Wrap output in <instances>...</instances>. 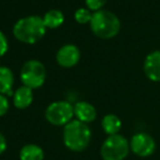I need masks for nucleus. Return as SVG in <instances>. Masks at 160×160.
<instances>
[{
  "label": "nucleus",
  "mask_w": 160,
  "mask_h": 160,
  "mask_svg": "<svg viewBox=\"0 0 160 160\" xmlns=\"http://www.w3.org/2000/svg\"><path fill=\"white\" fill-rule=\"evenodd\" d=\"M12 32L19 42L34 44L45 35L46 27L43 18L38 16H29L17 21Z\"/></svg>",
  "instance_id": "obj_1"
},
{
  "label": "nucleus",
  "mask_w": 160,
  "mask_h": 160,
  "mask_svg": "<svg viewBox=\"0 0 160 160\" xmlns=\"http://www.w3.org/2000/svg\"><path fill=\"white\" fill-rule=\"evenodd\" d=\"M62 139L68 149L72 151H82L89 146L91 129L86 123L72 120L64 126Z\"/></svg>",
  "instance_id": "obj_2"
},
{
  "label": "nucleus",
  "mask_w": 160,
  "mask_h": 160,
  "mask_svg": "<svg viewBox=\"0 0 160 160\" xmlns=\"http://www.w3.org/2000/svg\"><path fill=\"white\" fill-rule=\"evenodd\" d=\"M90 28L96 36L108 40L118 34L121 30V21L113 12L102 9L92 14Z\"/></svg>",
  "instance_id": "obj_3"
},
{
  "label": "nucleus",
  "mask_w": 160,
  "mask_h": 160,
  "mask_svg": "<svg viewBox=\"0 0 160 160\" xmlns=\"http://www.w3.org/2000/svg\"><path fill=\"white\" fill-rule=\"evenodd\" d=\"M129 142L120 134L110 135L100 149L103 160H124L129 152Z\"/></svg>",
  "instance_id": "obj_4"
},
{
  "label": "nucleus",
  "mask_w": 160,
  "mask_h": 160,
  "mask_svg": "<svg viewBox=\"0 0 160 160\" xmlns=\"http://www.w3.org/2000/svg\"><path fill=\"white\" fill-rule=\"evenodd\" d=\"M20 78L23 86L33 89L42 87L46 79L45 66L36 59H30L22 66L20 71Z\"/></svg>",
  "instance_id": "obj_5"
},
{
  "label": "nucleus",
  "mask_w": 160,
  "mask_h": 160,
  "mask_svg": "<svg viewBox=\"0 0 160 160\" xmlns=\"http://www.w3.org/2000/svg\"><path fill=\"white\" fill-rule=\"evenodd\" d=\"M73 107L67 101H56L46 108L45 118L47 122L55 126H65L72 121Z\"/></svg>",
  "instance_id": "obj_6"
},
{
  "label": "nucleus",
  "mask_w": 160,
  "mask_h": 160,
  "mask_svg": "<svg viewBox=\"0 0 160 160\" xmlns=\"http://www.w3.org/2000/svg\"><path fill=\"white\" fill-rule=\"evenodd\" d=\"M132 151L139 157H148L156 149L155 139L146 133H138L132 137L129 142Z\"/></svg>",
  "instance_id": "obj_7"
},
{
  "label": "nucleus",
  "mask_w": 160,
  "mask_h": 160,
  "mask_svg": "<svg viewBox=\"0 0 160 160\" xmlns=\"http://www.w3.org/2000/svg\"><path fill=\"white\" fill-rule=\"evenodd\" d=\"M80 59V51L76 45L66 44L58 49L56 54V62L60 67L70 68L78 64Z\"/></svg>",
  "instance_id": "obj_8"
},
{
  "label": "nucleus",
  "mask_w": 160,
  "mask_h": 160,
  "mask_svg": "<svg viewBox=\"0 0 160 160\" xmlns=\"http://www.w3.org/2000/svg\"><path fill=\"white\" fill-rule=\"evenodd\" d=\"M144 72L151 81H160V51L148 54L144 62Z\"/></svg>",
  "instance_id": "obj_9"
},
{
  "label": "nucleus",
  "mask_w": 160,
  "mask_h": 160,
  "mask_svg": "<svg viewBox=\"0 0 160 160\" xmlns=\"http://www.w3.org/2000/svg\"><path fill=\"white\" fill-rule=\"evenodd\" d=\"M73 113L78 121L86 123V124L93 122L97 118L96 108L86 101H80L76 103L73 107Z\"/></svg>",
  "instance_id": "obj_10"
},
{
  "label": "nucleus",
  "mask_w": 160,
  "mask_h": 160,
  "mask_svg": "<svg viewBox=\"0 0 160 160\" xmlns=\"http://www.w3.org/2000/svg\"><path fill=\"white\" fill-rule=\"evenodd\" d=\"M33 102V90L27 86L18 88L13 94V104L20 110L27 109Z\"/></svg>",
  "instance_id": "obj_11"
},
{
  "label": "nucleus",
  "mask_w": 160,
  "mask_h": 160,
  "mask_svg": "<svg viewBox=\"0 0 160 160\" xmlns=\"http://www.w3.org/2000/svg\"><path fill=\"white\" fill-rule=\"evenodd\" d=\"M14 82V76L11 69L0 66V94H7L13 97L12 87Z\"/></svg>",
  "instance_id": "obj_12"
},
{
  "label": "nucleus",
  "mask_w": 160,
  "mask_h": 160,
  "mask_svg": "<svg viewBox=\"0 0 160 160\" xmlns=\"http://www.w3.org/2000/svg\"><path fill=\"white\" fill-rule=\"evenodd\" d=\"M20 160H43L44 151L35 144H28L23 146L19 153Z\"/></svg>",
  "instance_id": "obj_13"
},
{
  "label": "nucleus",
  "mask_w": 160,
  "mask_h": 160,
  "mask_svg": "<svg viewBox=\"0 0 160 160\" xmlns=\"http://www.w3.org/2000/svg\"><path fill=\"white\" fill-rule=\"evenodd\" d=\"M101 125H102L103 131L110 136L118 134L121 127H122V122H121L120 118L116 116L115 114H107L102 118Z\"/></svg>",
  "instance_id": "obj_14"
},
{
  "label": "nucleus",
  "mask_w": 160,
  "mask_h": 160,
  "mask_svg": "<svg viewBox=\"0 0 160 160\" xmlns=\"http://www.w3.org/2000/svg\"><path fill=\"white\" fill-rule=\"evenodd\" d=\"M43 21L46 29H57L64 23L65 17L60 10L52 9L47 11L43 17Z\"/></svg>",
  "instance_id": "obj_15"
},
{
  "label": "nucleus",
  "mask_w": 160,
  "mask_h": 160,
  "mask_svg": "<svg viewBox=\"0 0 160 160\" xmlns=\"http://www.w3.org/2000/svg\"><path fill=\"white\" fill-rule=\"evenodd\" d=\"M92 18V13L90 12L89 9L86 8H80L75 12V20L80 24H86V23H90Z\"/></svg>",
  "instance_id": "obj_16"
},
{
  "label": "nucleus",
  "mask_w": 160,
  "mask_h": 160,
  "mask_svg": "<svg viewBox=\"0 0 160 160\" xmlns=\"http://www.w3.org/2000/svg\"><path fill=\"white\" fill-rule=\"evenodd\" d=\"M85 1L88 9L92 10L94 12L99 11V10H102L103 6L107 2V0H85Z\"/></svg>",
  "instance_id": "obj_17"
},
{
  "label": "nucleus",
  "mask_w": 160,
  "mask_h": 160,
  "mask_svg": "<svg viewBox=\"0 0 160 160\" xmlns=\"http://www.w3.org/2000/svg\"><path fill=\"white\" fill-rule=\"evenodd\" d=\"M9 48V44H8V40L3 32L0 31V57H2L6 53L8 52Z\"/></svg>",
  "instance_id": "obj_18"
},
{
  "label": "nucleus",
  "mask_w": 160,
  "mask_h": 160,
  "mask_svg": "<svg viewBox=\"0 0 160 160\" xmlns=\"http://www.w3.org/2000/svg\"><path fill=\"white\" fill-rule=\"evenodd\" d=\"M9 110V101L5 94H0V116H3Z\"/></svg>",
  "instance_id": "obj_19"
},
{
  "label": "nucleus",
  "mask_w": 160,
  "mask_h": 160,
  "mask_svg": "<svg viewBox=\"0 0 160 160\" xmlns=\"http://www.w3.org/2000/svg\"><path fill=\"white\" fill-rule=\"evenodd\" d=\"M7 149V140H6L5 136L0 133V155H2Z\"/></svg>",
  "instance_id": "obj_20"
}]
</instances>
